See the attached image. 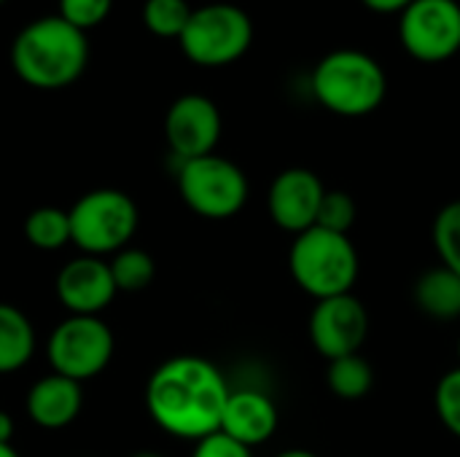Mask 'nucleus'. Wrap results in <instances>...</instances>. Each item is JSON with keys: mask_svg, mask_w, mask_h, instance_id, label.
Segmentation results:
<instances>
[{"mask_svg": "<svg viewBox=\"0 0 460 457\" xmlns=\"http://www.w3.org/2000/svg\"><path fill=\"white\" fill-rule=\"evenodd\" d=\"M326 382H329V391L334 396H340L345 401H356V399H364L372 391L375 372H372V364L361 353H356V356L329 361Z\"/></svg>", "mask_w": 460, "mask_h": 457, "instance_id": "nucleus-18", "label": "nucleus"}, {"mask_svg": "<svg viewBox=\"0 0 460 457\" xmlns=\"http://www.w3.org/2000/svg\"><path fill=\"white\" fill-rule=\"evenodd\" d=\"M315 100L345 119L375 113L388 92L383 65L361 48H334L323 54L310 75Z\"/></svg>", "mask_w": 460, "mask_h": 457, "instance_id": "nucleus-3", "label": "nucleus"}, {"mask_svg": "<svg viewBox=\"0 0 460 457\" xmlns=\"http://www.w3.org/2000/svg\"><path fill=\"white\" fill-rule=\"evenodd\" d=\"M191 5L186 0H146L143 3V24L156 35V38H181L189 19H191Z\"/></svg>", "mask_w": 460, "mask_h": 457, "instance_id": "nucleus-21", "label": "nucleus"}, {"mask_svg": "<svg viewBox=\"0 0 460 457\" xmlns=\"http://www.w3.org/2000/svg\"><path fill=\"white\" fill-rule=\"evenodd\" d=\"M35 356V329L30 318L8 304L0 302V374H13L30 364Z\"/></svg>", "mask_w": 460, "mask_h": 457, "instance_id": "nucleus-17", "label": "nucleus"}, {"mask_svg": "<svg viewBox=\"0 0 460 457\" xmlns=\"http://www.w3.org/2000/svg\"><path fill=\"white\" fill-rule=\"evenodd\" d=\"M0 457H22V455L13 450V444H0Z\"/></svg>", "mask_w": 460, "mask_h": 457, "instance_id": "nucleus-30", "label": "nucleus"}, {"mask_svg": "<svg viewBox=\"0 0 460 457\" xmlns=\"http://www.w3.org/2000/svg\"><path fill=\"white\" fill-rule=\"evenodd\" d=\"M132 457H162V455H159V453H148V450H146V453H135Z\"/></svg>", "mask_w": 460, "mask_h": 457, "instance_id": "nucleus-31", "label": "nucleus"}, {"mask_svg": "<svg viewBox=\"0 0 460 457\" xmlns=\"http://www.w3.org/2000/svg\"><path fill=\"white\" fill-rule=\"evenodd\" d=\"M369 11L375 13H402L407 5H412L415 0H361Z\"/></svg>", "mask_w": 460, "mask_h": 457, "instance_id": "nucleus-27", "label": "nucleus"}, {"mask_svg": "<svg viewBox=\"0 0 460 457\" xmlns=\"http://www.w3.org/2000/svg\"><path fill=\"white\" fill-rule=\"evenodd\" d=\"M11 439H13V417L5 409H0V444H11Z\"/></svg>", "mask_w": 460, "mask_h": 457, "instance_id": "nucleus-28", "label": "nucleus"}, {"mask_svg": "<svg viewBox=\"0 0 460 457\" xmlns=\"http://www.w3.org/2000/svg\"><path fill=\"white\" fill-rule=\"evenodd\" d=\"M178 43L189 62L199 67H224L248 54L253 43V22L240 5L208 3L191 11Z\"/></svg>", "mask_w": 460, "mask_h": 457, "instance_id": "nucleus-6", "label": "nucleus"}, {"mask_svg": "<svg viewBox=\"0 0 460 457\" xmlns=\"http://www.w3.org/2000/svg\"><path fill=\"white\" fill-rule=\"evenodd\" d=\"M458 361H460V339H458Z\"/></svg>", "mask_w": 460, "mask_h": 457, "instance_id": "nucleus-32", "label": "nucleus"}, {"mask_svg": "<svg viewBox=\"0 0 460 457\" xmlns=\"http://www.w3.org/2000/svg\"><path fill=\"white\" fill-rule=\"evenodd\" d=\"M278 428V407L270 396L259 391H232L221 431L232 439H237L245 447H256L272 439Z\"/></svg>", "mask_w": 460, "mask_h": 457, "instance_id": "nucleus-15", "label": "nucleus"}, {"mask_svg": "<svg viewBox=\"0 0 460 457\" xmlns=\"http://www.w3.org/2000/svg\"><path fill=\"white\" fill-rule=\"evenodd\" d=\"M54 291L59 304L70 315H94V318H100V312L108 310L119 294L111 275V264L97 256L70 259L59 269Z\"/></svg>", "mask_w": 460, "mask_h": 457, "instance_id": "nucleus-13", "label": "nucleus"}, {"mask_svg": "<svg viewBox=\"0 0 460 457\" xmlns=\"http://www.w3.org/2000/svg\"><path fill=\"white\" fill-rule=\"evenodd\" d=\"M116 339L111 326L94 315H67L54 326L46 342V358L54 374L86 382L102 374L113 358Z\"/></svg>", "mask_w": 460, "mask_h": 457, "instance_id": "nucleus-8", "label": "nucleus"}, {"mask_svg": "<svg viewBox=\"0 0 460 457\" xmlns=\"http://www.w3.org/2000/svg\"><path fill=\"white\" fill-rule=\"evenodd\" d=\"M24 409H27V417L38 428H46V431L67 428L84 409L81 382L51 372L30 388L24 399Z\"/></svg>", "mask_w": 460, "mask_h": 457, "instance_id": "nucleus-14", "label": "nucleus"}, {"mask_svg": "<svg viewBox=\"0 0 460 457\" xmlns=\"http://www.w3.org/2000/svg\"><path fill=\"white\" fill-rule=\"evenodd\" d=\"M404 51L426 65H439L460 51L458 0H415L399 13Z\"/></svg>", "mask_w": 460, "mask_h": 457, "instance_id": "nucleus-9", "label": "nucleus"}, {"mask_svg": "<svg viewBox=\"0 0 460 457\" xmlns=\"http://www.w3.org/2000/svg\"><path fill=\"white\" fill-rule=\"evenodd\" d=\"M229 393L216 364L199 356H175L148 377L146 409L164 434L199 442L221 431Z\"/></svg>", "mask_w": 460, "mask_h": 457, "instance_id": "nucleus-1", "label": "nucleus"}, {"mask_svg": "<svg viewBox=\"0 0 460 457\" xmlns=\"http://www.w3.org/2000/svg\"><path fill=\"white\" fill-rule=\"evenodd\" d=\"M434 245L442 264L460 275V199L439 210L434 221Z\"/></svg>", "mask_w": 460, "mask_h": 457, "instance_id": "nucleus-22", "label": "nucleus"}, {"mask_svg": "<svg viewBox=\"0 0 460 457\" xmlns=\"http://www.w3.org/2000/svg\"><path fill=\"white\" fill-rule=\"evenodd\" d=\"M0 3H5V0H0Z\"/></svg>", "mask_w": 460, "mask_h": 457, "instance_id": "nucleus-33", "label": "nucleus"}, {"mask_svg": "<svg viewBox=\"0 0 460 457\" xmlns=\"http://www.w3.org/2000/svg\"><path fill=\"white\" fill-rule=\"evenodd\" d=\"M108 264H111V275H113V283H116L119 294L146 291L156 277V264H154L151 253L143 250V248L127 245L119 253H113L108 259Z\"/></svg>", "mask_w": 460, "mask_h": 457, "instance_id": "nucleus-20", "label": "nucleus"}, {"mask_svg": "<svg viewBox=\"0 0 460 457\" xmlns=\"http://www.w3.org/2000/svg\"><path fill=\"white\" fill-rule=\"evenodd\" d=\"M323 194L326 186L313 170L305 167L283 170L270 186V197H267L270 218L283 232L302 234L315 226Z\"/></svg>", "mask_w": 460, "mask_h": 457, "instance_id": "nucleus-12", "label": "nucleus"}, {"mask_svg": "<svg viewBox=\"0 0 460 457\" xmlns=\"http://www.w3.org/2000/svg\"><path fill=\"white\" fill-rule=\"evenodd\" d=\"M278 457H318L315 453H310V450H288V453H280Z\"/></svg>", "mask_w": 460, "mask_h": 457, "instance_id": "nucleus-29", "label": "nucleus"}, {"mask_svg": "<svg viewBox=\"0 0 460 457\" xmlns=\"http://www.w3.org/2000/svg\"><path fill=\"white\" fill-rule=\"evenodd\" d=\"M24 237L38 250H59L70 242V215L62 207H35L24 221Z\"/></svg>", "mask_w": 460, "mask_h": 457, "instance_id": "nucleus-19", "label": "nucleus"}, {"mask_svg": "<svg viewBox=\"0 0 460 457\" xmlns=\"http://www.w3.org/2000/svg\"><path fill=\"white\" fill-rule=\"evenodd\" d=\"M113 8V0H59V16L81 32L102 24Z\"/></svg>", "mask_w": 460, "mask_h": 457, "instance_id": "nucleus-24", "label": "nucleus"}, {"mask_svg": "<svg viewBox=\"0 0 460 457\" xmlns=\"http://www.w3.org/2000/svg\"><path fill=\"white\" fill-rule=\"evenodd\" d=\"M194 455L191 457H253L251 455V447L240 444L237 439L226 436L224 431H216L199 442H194Z\"/></svg>", "mask_w": 460, "mask_h": 457, "instance_id": "nucleus-26", "label": "nucleus"}, {"mask_svg": "<svg viewBox=\"0 0 460 457\" xmlns=\"http://www.w3.org/2000/svg\"><path fill=\"white\" fill-rule=\"evenodd\" d=\"M367 331H369L367 307L353 294L321 299L310 315V339L315 350L329 361L356 356L367 339Z\"/></svg>", "mask_w": 460, "mask_h": 457, "instance_id": "nucleus-11", "label": "nucleus"}, {"mask_svg": "<svg viewBox=\"0 0 460 457\" xmlns=\"http://www.w3.org/2000/svg\"><path fill=\"white\" fill-rule=\"evenodd\" d=\"M356 202L348 191H329L323 194L321 210H318V221L315 226L337 232V234H348L356 224Z\"/></svg>", "mask_w": 460, "mask_h": 457, "instance_id": "nucleus-23", "label": "nucleus"}, {"mask_svg": "<svg viewBox=\"0 0 460 457\" xmlns=\"http://www.w3.org/2000/svg\"><path fill=\"white\" fill-rule=\"evenodd\" d=\"M70 215V242L84 256H113L129 245L137 232V205L129 194L119 189H94L81 194Z\"/></svg>", "mask_w": 460, "mask_h": 457, "instance_id": "nucleus-5", "label": "nucleus"}, {"mask_svg": "<svg viewBox=\"0 0 460 457\" xmlns=\"http://www.w3.org/2000/svg\"><path fill=\"white\" fill-rule=\"evenodd\" d=\"M164 137L181 162L216 154L221 140L218 105L205 94H181L164 116Z\"/></svg>", "mask_w": 460, "mask_h": 457, "instance_id": "nucleus-10", "label": "nucleus"}, {"mask_svg": "<svg viewBox=\"0 0 460 457\" xmlns=\"http://www.w3.org/2000/svg\"><path fill=\"white\" fill-rule=\"evenodd\" d=\"M415 304L420 312L437 321L460 318V275L445 264L423 272L415 283Z\"/></svg>", "mask_w": 460, "mask_h": 457, "instance_id": "nucleus-16", "label": "nucleus"}, {"mask_svg": "<svg viewBox=\"0 0 460 457\" xmlns=\"http://www.w3.org/2000/svg\"><path fill=\"white\" fill-rule=\"evenodd\" d=\"M288 267L296 286L315 302L350 294L358 277V250L348 234L313 226L296 234Z\"/></svg>", "mask_w": 460, "mask_h": 457, "instance_id": "nucleus-4", "label": "nucleus"}, {"mask_svg": "<svg viewBox=\"0 0 460 457\" xmlns=\"http://www.w3.org/2000/svg\"><path fill=\"white\" fill-rule=\"evenodd\" d=\"M437 415L442 426L460 439V366L447 372L437 385Z\"/></svg>", "mask_w": 460, "mask_h": 457, "instance_id": "nucleus-25", "label": "nucleus"}, {"mask_svg": "<svg viewBox=\"0 0 460 457\" xmlns=\"http://www.w3.org/2000/svg\"><path fill=\"white\" fill-rule=\"evenodd\" d=\"M89 62L86 32L67 24L59 13L40 16L19 30L11 43L13 73L35 89H65L75 83Z\"/></svg>", "mask_w": 460, "mask_h": 457, "instance_id": "nucleus-2", "label": "nucleus"}, {"mask_svg": "<svg viewBox=\"0 0 460 457\" xmlns=\"http://www.w3.org/2000/svg\"><path fill=\"white\" fill-rule=\"evenodd\" d=\"M178 191L186 207L194 210L197 215L224 221L245 207L248 178L234 162L218 154H208L199 159L181 162Z\"/></svg>", "mask_w": 460, "mask_h": 457, "instance_id": "nucleus-7", "label": "nucleus"}]
</instances>
